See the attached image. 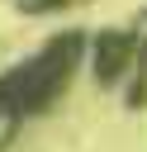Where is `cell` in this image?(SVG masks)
<instances>
[{"label":"cell","instance_id":"1","mask_svg":"<svg viewBox=\"0 0 147 152\" xmlns=\"http://www.w3.org/2000/svg\"><path fill=\"white\" fill-rule=\"evenodd\" d=\"M76 48H81V38H62V43H52L47 52H38L28 66L9 71V76L0 81V100H9L14 114L43 109V104L52 100V90L66 81V71H71V62H76Z\"/></svg>","mask_w":147,"mask_h":152},{"label":"cell","instance_id":"2","mask_svg":"<svg viewBox=\"0 0 147 152\" xmlns=\"http://www.w3.org/2000/svg\"><path fill=\"white\" fill-rule=\"evenodd\" d=\"M123 52H128V38H114V33L100 38V62H95L100 66V81H114L123 71Z\"/></svg>","mask_w":147,"mask_h":152}]
</instances>
